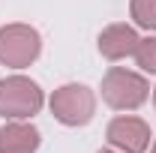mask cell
Returning <instances> with one entry per match:
<instances>
[{
	"mask_svg": "<svg viewBox=\"0 0 156 153\" xmlns=\"http://www.w3.org/2000/svg\"><path fill=\"white\" fill-rule=\"evenodd\" d=\"M147 96H150L147 78L132 72V69L111 66L102 78V99L114 111H135L147 102Z\"/></svg>",
	"mask_w": 156,
	"mask_h": 153,
	"instance_id": "6da1fadb",
	"label": "cell"
},
{
	"mask_svg": "<svg viewBox=\"0 0 156 153\" xmlns=\"http://www.w3.org/2000/svg\"><path fill=\"white\" fill-rule=\"evenodd\" d=\"M42 87L27 75H9L0 81V114L6 120H30L42 111Z\"/></svg>",
	"mask_w": 156,
	"mask_h": 153,
	"instance_id": "7a4b0ae2",
	"label": "cell"
},
{
	"mask_svg": "<svg viewBox=\"0 0 156 153\" xmlns=\"http://www.w3.org/2000/svg\"><path fill=\"white\" fill-rule=\"evenodd\" d=\"M48 105H51V114H54L57 123H63V126H87L96 114V93L84 84H63L51 93Z\"/></svg>",
	"mask_w": 156,
	"mask_h": 153,
	"instance_id": "3957f363",
	"label": "cell"
},
{
	"mask_svg": "<svg viewBox=\"0 0 156 153\" xmlns=\"http://www.w3.org/2000/svg\"><path fill=\"white\" fill-rule=\"evenodd\" d=\"M42 54V36L30 24L0 27V63L9 69H27Z\"/></svg>",
	"mask_w": 156,
	"mask_h": 153,
	"instance_id": "277c9868",
	"label": "cell"
},
{
	"mask_svg": "<svg viewBox=\"0 0 156 153\" xmlns=\"http://www.w3.org/2000/svg\"><path fill=\"white\" fill-rule=\"evenodd\" d=\"M105 138L120 153H147V147H150V126L141 117L120 114V117H114L108 123Z\"/></svg>",
	"mask_w": 156,
	"mask_h": 153,
	"instance_id": "5b68a950",
	"label": "cell"
},
{
	"mask_svg": "<svg viewBox=\"0 0 156 153\" xmlns=\"http://www.w3.org/2000/svg\"><path fill=\"white\" fill-rule=\"evenodd\" d=\"M96 45H99V54L105 60H123L129 54H135L138 33H135V27H129V24H108L99 33Z\"/></svg>",
	"mask_w": 156,
	"mask_h": 153,
	"instance_id": "8992f818",
	"label": "cell"
},
{
	"mask_svg": "<svg viewBox=\"0 0 156 153\" xmlns=\"http://www.w3.org/2000/svg\"><path fill=\"white\" fill-rule=\"evenodd\" d=\"M42 135L27 120H9L0 126V153H36Z\"/></svg>",
	"mask_w": 156,
	"mask_h": 153,
	"instance_id": "52a82bcc",
	"label": "cell"
},
{
	"mask_svg": "<svg viewBox=\"0 0 156 153\" xmlns=\"http://www.w3.org/2000/svg\"><path fill=\"white\" fill-rule=\"evenodd\" d=\"M132 21L144 30H156V0H129Z\"/></svg>",
	"mask_w": 156,
	"mask_h": 153,
	"instance_id": "ba28073f",
	"label": "cell"
},
{
	"mask_svg": "<svg viewBox=\"0 0 156 153\" xmlns=\"http://www.w3.org/2000/svg\"><path fill=\"white\" fill-rule=\"evenodd\" d=\"M135 63L141 72H150L156 75V36H147V39H138V48H135Z\"/></svg>",
	"mask_w": 156,
	"mask_h": 153,
	"instance_id": "9c48e42d",
	"label": "cell"
},
{
	"mask_svg": "<svg viewBox=\"0 0 156 153\" xmlns=\"http://www.w3.org/2000/svg\"><path fill=\"white\" fill-rule=\"evenodd\" d=\"M150 153H156V138H153V147H150Z\"/></svg>",
	"mask_w": 156,
	"mask_h": 153,
	"instance_id": "30bf717a",
	"label": "cell"
},
{
	"mask_svg": "<svg viewBox=\"0 0 156 153\" xmlns=\"http://www.w3.org/2000/svg\"><path fill=\"white\" fill-rule=\"evenodd\" d=\"M99 153H117V150H99Z\"/></svg>",
	"mask_w": 156,
	"mask_h": 153,
	"instance_id": "8fae6325",
	"label": "cell"
},
{
	"mask_svg": "<svg viewBox=\"0 0 156 153\" xmlns=\"http://www.w3.org/2000/svg\"><path fill=\"white\" fill-rule=\"evenodd\" d=\"M153 105H156V87H153Z\"/></svg>",
	"mask_w": 156,
	"mask_h": 153,
	"instance_id": "7c38bea8",
	"label": "cell"
}]
</instances>
